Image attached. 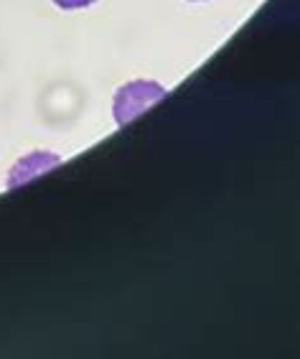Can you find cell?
Masks as SVG:
<instances>
[{
  "instance_id": "6da1fadb",
  "label": "cell",
  "mask_w": 300,
  "mask_h": 359,
  "mask_svg": "<svg viewBox=\"0 0 300 359\" xmlns=\"http://www.w3.org/2000/svg\"><path fill=\"white\" fill-rule=\"evenodd\" d=\"M168 95L163 84L153 82V79H132V82L123 84L115 92V102H112V112H115V123L125 128L128 123L143 115L148 107L161 102Z\"/></svg>"
},
{
  "instance_id": "7a4b0ae2",
  "label": "cell",
  "mask_w": 300,
  "mask_h": 359,
  "mask_svg": "<svg viewBox=\"0 0 300 359\" xmlns=\"http://www.w3.org/2000/svg\"><path fill=\"white\" fill-rule=\"evenodd\" d=\"M54 166H59V156H54V153H48V151H34L31 156L21 158L13 166L11 179H8V187H18L23 181L36 179L39 173H46L48 168H54Z\"/></svg>"
},
{
  "instance_id": "3957f363",
  "label": "cell",
  "mask_w": 300,
  "mask_h": 359,
  "mask_svg": "<svg viewBox=\"0 0 300 359\" xmlns=\"http://www.w3.org/2000/svg\"><path fill=\"white\" fill-rule=\"evenodd\" d=\"M56 8H62V11H79V8H87L97 0H51Z\"/></svg>"
}]
</instances>
